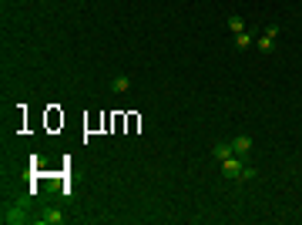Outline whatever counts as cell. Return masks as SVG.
<instances>
[{
	"mask_svg": "<svg viewBox=\"0 0 302 225\" xmlns=\"http://www.w3.org/2000/svg\"><path fill=\"white\" fill-rule=\"evenodd\" d=\"M64 219H67V215H64L60 208H47V212L40 215V222H44V225H60Z\"/></svg>",
	"mask_w": 302,
	"mask_h": 225,
	"instance_id": "4",
	"label": "cell"
},
{
	"mask_svg": "<svg viewBox=\"0 0 302 225\" xmlns=\"http://www.w3.org/2000/svg\"><path fill=\"white\" fill-rule=\"evenodd\" d=\"M111 88H114V91H128V88H131V77H128V74H118L111 81Z\"/></svg>",
	"mask_w": 302,
	"mask_h": 225,
	"instance_id": "5",
	"label": "cell"
},
{
	"mask_svg": "<svg viewBox=\"0 0 302 225\" xmlns=\"http://www.w3.org/2000/svg\"><path fill=\"white\" fill-rule=\"evenodd\" d=\"M255 44H259V51H272V37H269V34H262Z\"/></svg>",
	"mask_w": 302,
	"mask_h": 225,
	"instance_id": "10",
	"label": "cell"
},
{
	"mask_svg": "<svg viewBox=\"0 0 302 225\" xmlns=\"http://www.w3.org/2000/svg\"><path fill=\"white\" fill-rule=\"evenodd\" d=\"M232 151H235L239 158L248 155V151H252V138H248V134H235V138H232Z\"/></svg>",
	"mask_w": 302,
	"mask_h": 225,
	"instance_id": "2",
	"label": "cell"
},
{
	"mask_svg": "<svg viewBox=\"0 0 302 225\" xmlns=\"http://www.w3.org/2000/svg\"><path fill=\"white\" fill-rule=\"evenodd\" d=\"M242 168H245V161H242L239 155H232V158H225V161H222V171H225V178H232V182H239Z\"/></svg>",
	"mask_w": 302,
	"mask_h": 225,
	"instance_id": "1",
	"label": "cell"
},
{
	"mask_svg": "<svg viewBox=\"0 0 302 225\" xmlns=\"http://www.w3.org/2000/svg\"><path fill=\"white\" fill-rule=\"evenodd\" d=\"M211 155H215L218 161L232 158V155H235V151H232V141H215V145H211Z\"/></svg>",
	"mask_w": 302,
	"mask_h": 225,
	"instance_id": "3",
	"label": "cell"
},
{
	"mask_svg": "<svg viewBox=\"0 0 302 225\" xmlns=\"http://www.w3.org/2000/svg\"><path fill=\"white\" fill-rule=\"evenodd\" d=\"M228 31H235V34H242V31H245V20L239 17V14H232V17H228Z\"/></svg>",
	"mask_w": 302,
	"mask_h": 225,
	"instance_id": "6",
	"label": "cell"
},
{
	"mask_svg": "<svg viewBox=\"0 0 302 225\" xmlns=\"http://www.w3.org/2000/svg\"><path fill=\"white\" fill-rule=\"evenodd\" d=\"M252 178H259V168L245 165V168H242V175H239V182H252Z\"/></svg>",
	"mask_w": 302,
	"mask_h": 225,
	"instance_id": "8",
	"label": "cell"
},
{
	"mask_svg": "<svg viewBox=\"0 0 302 225\" xmlns=\"http://www.w3.org/2000/svg\"><path fill=\"white\" fill-rule=\"evenodd\" d=\"M235 44H239L242 51H245V47H252V34H248V31H242V34H235Z\"/></svg>",
	"mask_w": 302,
	"mask_h": 225,
	"instance_id": "7",
	"label": "cell"
},
{
	"mask_svg": "<svg viewBox=\"0 0 302 225\" xmlns=\"http://www.w3.org/2000/svg\"><path fill=\"white\" fill-rule=\"evenodd\" d=\"M3 219H7V222H24V212H20V208H10Z\"/></svg>",
	"mask_w": 302,
	"mask_h": 225,
	"instance_id": "9",
	"label": "cell"
}]
</instances>
